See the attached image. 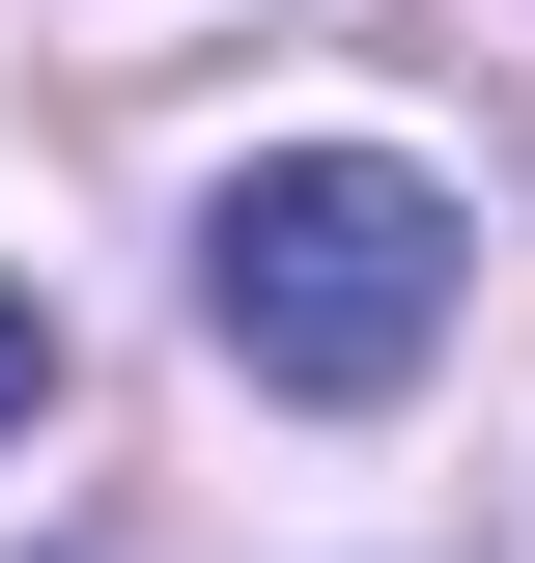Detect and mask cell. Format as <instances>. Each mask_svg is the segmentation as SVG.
I'll use <instances>...</instances> for the list:
<instances>
[{
  "instance_id": "obj_1",
  "label": "cell",
  "mask_w": 535,
  "mask_h": 563,
  "mask_svg": "<svg viewBox=\"0 0 535 563\" xmlns=\"http://www.w3.org/2000/svg\"><path fill=\"white\" fill-rule=\"evenodd\" d=\"M451 282H479V225H451V169H395V141H254L198 198V339L254 366V395H310V422L423 395V366H451Z\"/></svg>"
},
{
  "instance_id": "obj_2",
  "label": "cell",
  "mask_w": 535,
  "mask_h": 563,
  "mask_svg": "<svg viewBox=\"0 0 535 563\" xmlns=\"http://www.w3.org/2000/svg\"><path fill=\"white\" fill-rule=\"evenodd\" d=\"M29 395H57V310H29V282H0V451H29Z\"/></svg>"
}]
</instances>
